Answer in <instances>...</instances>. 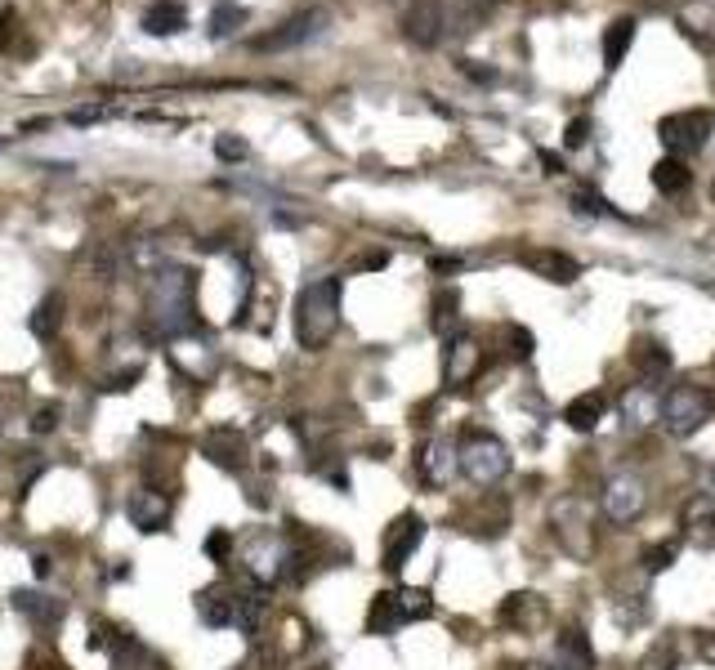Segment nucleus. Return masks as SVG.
<instances>
[{
	"mask_svg": "<svg viewBox=\"0 0 715 670\" xmlns=\"http://www.w3.org/2000/svg\"><path fill=\"white\" fill-rule=\"evenodd\" d=\"M291 327H295V344H300L304 353H318L336 340V331H340V277H318V282H309L300 295H295Z\"/></svg>",
	"mask_w": 715,
	"mask_h": 670,
	"instance_id": "1",
	"label": "nucleus"
},
{
	"mask_svg": "<svg viewBox=\"0 0 715 670\" xmlns=\"http://www.w3.org/2000/svg\"><path fill=\"white\" fill-rule=\"evenodd\" d=\"M188 291H193V277L179 273V268H166V273L152 277V331L161 340H175L193 327V304H188Z\"/></svg>",
	"mask_w": 715,
	"mask_h": 670,
	"instance_id": "2",
	"label": "nucleus"
},
{
	"mask_svg": "<svg viewBox=\"0 0 715 670\" xmlns=\"http://www.w3.org/2000/svg\"><path fill=\"white\" fill-rule=\"evenodd\" d=\"M456 465H461V474L470 478L474 487H497L501 478L514 469L510 447H505L497 434H483V429H470V434L461 438V447H456Z\"/></svg>",
	"mask_w": 715,
	"mask_h": 670,
	"instance_id": "3",
	"label": "nucleus"
},
{
	"mask_svg": "<svg viewBox=\"0 0 715 670\" xmlns=\"http://www.w3.org/2000/svg\"><path fill=\"white\" fill-rule=\"evenodd\" d=\"M429 612H434L429 590H380L367 608V635L389 639V635H398L407 621H421Z\"/></svg>",
	"mask_w": 715,
	"mask_h": 670,
	"instance_id": "4",
	"label": "nucleus"
},
{
	"mask_svg": "<svg viewBox=\"0 0 715 670\" xmlns=\"http://www.w3.org/2000/svg\"><path fill=\"white\" fill-rule=\"evenodd\" d=\"M711 411H715V398L698 385H675L671 394H662V425H666V434H675V438L698 434L711 420Z\"/></svg>",
	"mask_w": 715,
	"mask_h": 670,
	"instance_id": "5",
	"label": "nucleus"
},
{
	"mask_svg": "<svg viewBox=\"0 0 715 670\" xmlns=\"http://www.w3.org/2000/svg\"><path fill=\"white\" fill-rule=\"evenodd\" d=\"M657 139H662L666 157H693V152L707 148L711 139V112L702 108H689V112H671V117H662V126H657Z\"/></svg>",
	"mask_w": 715,
	"mask_h": 670,
	"instance_id": "6",
	"label": "nucleus"
},
{
	"mask_svg": "<svg viewBox=\"0 0 715 670\" xmlns=\"http://www.w3.org/2000/svg\"><path fill=\"white\" fill-rule=\"evenodd\" d=\"M425 541V519L421 514H398L394 523H389V532H385V541H380V568L385 572H403L407 568V559L416 554V545Z\"/></svg>",
	"mask_w": 715,
	"mask_h": 670,
	"instance_id": "7",
	"label": "nucleus"
},
{
	"mask_svg": "<svg viewBox=\"0 0 715 670\" xmlns=\"http://www.w3.org/2000/svg\"><path fill=\"white\" fill-rule=\"evenodd\" d=\"M327 23H331V14H327V9H304V14L286 18V23L278 27V32L260 36V41H255V50L278 54V50H295V45H309V41H318V36H322V27H327Z\"/></svg>",
	"mask_w": 715,
	"mask_h": 670,
	"instance_id": "8",
	"label": "nucleus"
},
{
	"mask_svg": "<svg viewBox=\"0 0 715 670\" xmlns=\"http://www.w3.org/2000/svg\"><path fill=\"white\" fill-rule=\"evenodd\" d=\"M599 505H604V514L613 523H635L644 514V505H648V492H644V483L635 474H613L604 483V496H599Z\"/></svg>",
	"mask_w": 715,
	"mask_h": 670,
	"instance_id": "9",
	"label": "nucleus"
},
{
	"mask_svg": "<svg viewBox=\"0 0 715 670\" xmlns=\"http://www.w3.org/2000/svg\"><path fill=\"white\" fill-rule=\"evenodd\" d=\"M246 563H251V577L260 586H273L286 572V563H291V545L273 532H255L251 545H246Z\"/></svg>",
	"mask_w": 715,
	"mask_h": 670,
	"instance_id": "10",
	"label": "nucleus"
},
{
	"mask_svg": "<svg viewBox=\"0 0 715 670\" xmlns=\"http://www.w3.org/2000/svg\"><path fill=\"white\" fill-rule=\"evenodd\" d=\"M202 456L211 465L228 469V474H237V469H246V461H251V443H246L242 429L215 425V429H206V438H202Z\"/></svg>",
	"mask_w": 715,
	"mask_h": 670,
	"instance_id": "11",
	"label": "nucleus"
},
{
	"mask_svg": "<svg viewBox=\"0 0 715 670\" xmlns=\"http://www.w3.org/2000/svg\"><path fill=\"white\" fill-rule=\"evenodd\" d=\"M126 519L135 523L139 532H166L170 523V496L166 492H152V487H135L126 496Z\"/></svg>",
	"mask_w": 715,
	"mask_h": 670,
	"instance_id": "12",
	"label": "nucleus"
},
{
	"mask_svg": "<svg viewBox=\"0 0 715 670\" xmlns=\"http://www.w3.org/2000/svg\"><path fill=\"white\" fill-rule=\"evenodd\" d=\"M483 353L479 344L470 340V335H447V353H443V380L447 389H465L474 380V371H479Z\"/></svg>",
	"mask_w": 715,
	"mask_h": 670,
	"instance_id": "13",
	"label": "nucleus"
},
{
	"mask_svg": "<svg viewBox=\"0 0 715 670\" xmlns=\"http://www.w3.org/2000/svg\"><path fill=\"white\" fill-rule=\"evenodd\" d=\"M555 532L559 541H564L568 554H577V559H586L590 554V528H586V505L577 501V496H568V501L555 505Z\"/></svg>",
	"mask_w": 715,
	"mask_h": 670,
	"instance_id": "14",
	"label": "nucleus"
},
{
	"mask_svg": "<svg viewBox=\"0 0 715 670\" xmlns=\"http://www.w3.org/2000/svg\"><path fill=\"white\" fill-rule=\"evenodd\" d=\"M622 420L626 429H648V425H662V389L653 380L644 385H631L622 398Z\"/></svg>",
	"mask_w": 715,
	"mask_h": 670,
	"instance_id": "15",
	"label": "nucleus"
},
{
	"mask_svg": "<svg viewBox=\"0 0 715 670\" xmlns=\"http://www.w3.org/2000/svg\"><path fill=\"white\" fill-rule=\"evenodd\" d=\"M523 268H532L537 277H546V282H559V286H572L581 277V264L572 260L564 251H550V246H537V251H523L519 255Z\"/></svg>",
	"mask_w": 715,
	"mask_h": 670,
	"instance_id": "16",
	"label": "nucleus"
},
{
	"mask_svg": "<svg viewBox=\"0 0 715 670\" xmlns=\"http://www.w3.org/2000/svg\"><path fill=\"white\" fill-rule=\"evenodd\" d=\"M550 670H595V648H590V635H586L581 626L559 630L555 657H550Z\"/></svg>",
	"mask_w": 715,
	"mask_h": 670,
	"instance_id": "17",
	"label": "nucleus"
},
{
	"mask_svg": "<svg viewBox=\"0 0 715 670\" xmlns=\"http://www.w3.org/2000/svg\"><path fill=\"white\" fill-rule=\"evenodd\" d=\"M416 469H421V478L429 487H447L452 483V469H456V447L452 438H429L421 447V456H416Z\"/></svg>",
	"mask_w": 715,
	"mask_h": 670,
	"instance_id": "18",
	"label": "nucleus"
},
{
	"mask_svg": "<svg viewBox=\"0 0 715 670\" xmlns=\"http://www.w3.org/2000/svg\"><path fill=\"white\" fill-rule=\"evenodd\" d=\"M680 523H684V532L693 536V541H715V492H693L689 501H684V510H680Z\"/></svg>",
	"mask_w": 715,
	"mask_h": 670,
	"instance_id": "19",
	"label": "nucleus"
},
{
	"mask_svg": "<svg viewBox=\"0 0 715 670\" xmlns=\"http://www.w3.org/2000/svg\"><path fill=\"white\" fill-rule=\"evenodd\" d=\"M197 617H202L211 630L233 626V617H237V590L233 586H206L202 595H197Z\"/></svg>",
	"mask_w": 715,
	"mask_h": 670,
	"instance_id": "20",
	"label": "nucleus"
},
{
	"mask_svg": "<svg viewBox=\"0 0 715 670\" xmlns=\"http://www.w3.org/2000/svg\"><path fill=\"white\" fill-rule=\"evenodd\" d=\"M541 621H546V599L541 595H510L501 603V626L519 630V635H532Z\"/></svg>",
	"mask_w": 715,
	"mask_h": 670,
	"instance_id": "21",
	"label": "nucleus"
},
{
	"mask_svg": "<svg viewBox=\"0 0 715 670\" xmlns=\"http://www.w3.org/2000/svg\"><path fill=\"white\" fill-rule=\"evenodd\" d=\"M9 603H14V608L23 612L32 626L54 630V626L63 621V603L54 599V595H41V590H14V595H9Z\"/></svg>",
	"mask_w": 715,
	"mask_h": 670,
	"instance_id": "22",
	"label": "nucleus"
},
{
	"mask_svg": "<svg viewBox=\"0 0 715 670\" xmlns=\"http://www.w3.org/2000/svg\"><path fill=\"white\" fill-rule=\"evenodd\" d=\"M443 5L438 0H416L412 9H407V36H412L416 45H434L438 36H443Z\"/></svg>",
	"mask_w": 715,
	"mask_h": 670,
	"instance_id": "23",
	"label": "nucleus"
},
{
	"mask_svg": "<svg viewBox=\"0 0 715 670\" xmlns=\"http://www.w3.org/2000/svg\"><path fill=\"white\" fill-rule=\"evenodd\" d=\"M604 407H608V398L599 394V389H586V394H577L564 407V425L577 429V434H590V429L604 420Z\"/></svg>",
	"mask_w": 715,
	"mask_h": 670,
	"instance_id": "24",
	"label": "nucleus"
},
{
	"mask_svg": "<svg viewBox=\"0 0 715 670\" xmlns=\"http://www.w3.org/2000/svg\"><path fill=\"white\" fill-rule=\"evenodd\" d=\"M179 27H188V9L179 0H152L143 9V32L148 36H175Z\"/></svg>",
	"mask_w": 715,
	"mask_h": 670,
	"instance_id": "25",
	"label": "nucleus"
},
{
	"mask_svg": "<svg viewBox=\"0 0 715 670\" xmlns=\"http://www.w3.org/2000/svg\"><path fill=\"white\" fill-rule=\"evenodd\" d=\"M264 608H269V599H264V586H260V581L242 586V590H237V617H233V626L242 630V635H251V630L260 626Z\"/></svg>",
	"mask_w": 715,
	"mask_h": 670,
	"instance_id": "26",
	"label": "nucleus"
},
{
	"mask_svg": "<svg viewBox=\"0 0 715 670\" xmlns=\"http://www.w3.org/2000/svg\"><path fill=\"white\" fill-rule=\"evenodd\" d=\"M689 184H693V175H689V166H684L680 157H662L653 166V188L657 193L680 197V193H689Z\"/></svg>",
	"mask_w": 715,
	"mask_h": 670,
	"instance_id": "27",
	"label": "nucleus"
},
{
	"mask_svg": "<svg viewBox=\"0 0 715 670\" xmlns=\"http://www.w3.org/2000/svg\"><path fill=\"white\" fill-rule=\"evenodd\" d=\"M631 41H635V18H613V23H608V32H604V67H608V72H613V67H622Z\"/></svg>",
	"mask_w": 715,
	"mask_h": 670,
	"instance_id": "28",
	"label": "nucleus"
},
{
	"mask_svg": "<svg viewBox=\"0 0 715 670\" xmlns=\"http://www.w3.org/2000/svg\"><path fill=\"white\" fill-rule=\"evenodd\" d=\"M59 322H63V295L50 291L41 304H36V313H32V335L54 340V335H59Z\"/></svg>",
	"mask_w": 715,
	"mask_h": 670,
	"instance_id": "29",
	"label": "nucleus"
},
{
	"mask_svg": "<svg viewBox=\"0 0 715 670\" xmlns=\"http://www.w3.org/2000/svg\"><path fill=\"white\" fill-rule=\"evenodd\" d=\"M631 362L644 371L648 380H657V376H666L671 371V349H662V344H653V340H644L640 349L631 353Z\"/></svg>",
	"mask_w": 715,
	"mask_h": 670,
	"instance_id": "30",
	"label": "nucleus"
},
{
	"mask_svg": "<svg viewBox=\"0 0 715 670\" xmlns=\"http://www.w3.org/2000/svg\"><path fill=\"white\" fill-rule=\"evenodd\" d=\"M675 559H680V545H675V541H653V545H644L640 568L648 572V577H662Z\"/></svg>",
	"mask_w": 715,
	"mask_h": 670,
	"instance_id": "31",
	"label": "nucleus"
},
{
	"mask_svg": "<svg viewBox=\"0 0 715 670\" xmlns=\"http://www.w3.org/2000/svg\"><path fill=\"white\" fill-rule=\"evenodd\" d=\"M246 5H233V0H228V5H215V14H211V36L215 41H224V36H233L237 27L246 23Z\"/></svg>",
	"mask_w": 715,
	"mask_h": 670,
	"instance_id": "32",
	"label": "nucleus"
},
{
	"mask_svg": "<svg viewBox=\"0 0 715 670\" xmlns=\"http://www.w3.org/2000/svg\"><path fill=\"white\" fill-rule=\"evenodd\" d=\"M121 117L117 103H99V108H72L68 112V126H99V121H112Z\"/></svg>",
	"mask_w": 715,
	"mask_h": 670,
	"instance_id": "33",
	"label": "nucleus"
},
{
	"mask_svg": "<svg viewBox=\"0 0 715 670\" xmlns=\"http://www.w3.org/2000/svg\"><path fill=\"white\" fill-rule=\"evenodd\" d=\"M452 327H456V291H443L434 300V331L452 335Z\"/></svg>",
	"mask_w": 715,
	"mask_h": 670,
	"instance_id": "34",
	"label": "nucleus"
},
{
	"mask_svg": "<svg viewBox=\"0 0 715 670\" xmlns=\"http://www.w3.org/2000/svg\"><path fill=\"white\" fill-rule=\"evenodd\" d=\"M572 210L577 215H617L613 206H608L599 193H590V188H581V193H572Z\"/></svg>",
	"mask_w": 715,
	"mask_h": 670,
	"instance_id": "35",
	"label": "nucleus"
},
{
	"mask_svg": "<svg viewBox=\"0 0 715 670\" xmlns=\"http://www.w3.org/2000/svg\"><path fill=\"white\" fill-rule=\"evenodd\" d=\"M215 157L219 161H246V157H251V148H246V139H237V134H219V139H215Z\"/></svg>",
	"mask_w": 715,
	"mask_h": 670,
	"instance_id": "36",
	"label": "nucleus"
},
{
	"mask_svg": "<svg viewBox=\"0 0 715 670\" xmlns=\"http://www.w3.org/2000/svg\"><path fill=\"white\" fill-rule=\"evenodd\" d=\"M228 554H233V532L215 528L211 536H206V559H215V563H228Z\"/></svg>",
	"mask_w": 715,
	"mask_h": 670,
	"instance_id": "37",
	"label": "nucleus"
},
{
	"mask_svg": "<svg viewBox=\"0 0 715 670\" xmlns=\"http://www.w3.org/2000/svg\"><path fill=\"white\" fill-rule=\"evenodd\" d=\"M59 402H45V407H36V416H32V434H54L59 429Z\"/></svg>",
	"mask_w": 715,
	"mask_h": 670,
	"instance_id": "38",
	"label": "nucleus"
},
{
	"mask_svg": "<svg viewBox=\"0 0 715 670\" xmlns=\"http://www.w3.org/2000/svg\"><path fill=\"white\" fill-rule=\"evenodd\" d=\"M586 139H590V121H586V117L568 121V130H564V148H581Z\"/></svg>",
	"mask_w": 715,
	"mask_h": 670,
	"instance_id": "39",
	"label": "nucleus"
},
{
	"mask_svg": "<svg viewBox=\"0 0 715 670\" xmlns=\"http://www.w3.org/2000/svg\"><path fill=\"white\" fill-rule=\"evenodd\" d=\"M671 666H675V653H671L666 644H657L653 653L644 657V670H671Z\"/></svg>",
	"mask_w": 715,
	"mask_h": 670,
	"instance_id": "40",
	"label": "nucleus"
},
{
	"mask_svg": "<svg viewBox=\"0 0 715 670\" xmlns=\"http://www.w3.org/2000/svg\"><path fill=\"white\" fill-rule=\"evenodd\" d=\"M510 340H514V358H523V362H528L532 358V331H523V327H510Z\"/></svg>",
	"mask_w": 715,
	"mask_h": 670,
	"instance_id": "41",
	"label": "nucleus"
},
{
	"mask_svg": "<svg viewBox=\"0 0 715 670\" xmlns=\"http://www.w3.org/2000/svg\"><path fill=\"white\" fill-rule=\"evenodd\" d=\"M541 166H546V175H564V161L555 152H541Z\"/></svg>",
	"mask_w": 715,
	"mask_h": 670,
	"instance_id": "42",
	"label": "nucleus"
},
{
	"mask_svg": "<svg viewBox=\"0 0 715 670\" xmlns=\"http://www.w3.org/2000/svg\"><path fill=\"white\" fill-rule=\"evenodd\" d=\"M32 568H36V577H41V581H45V577H50V572H54V563H50V559H45V554H36V559H32Z\"/></svg>",
	"mask_w": 715,
	"mask_h": 670,
	"instance_id": "43",
	"label": "nucleus"
},
{
	"mask_svg": "<svg viewBox=\"0 0 715 670\" xmlns=\"http://www.w3.org/2000/svg\"><path fill=\"white\" fill-rule=\"evenodd\" d=\"M702 657H707V662H715V639H707V644H702Z\"/></svg>",
	"mask_w": 715,
	"mask_h": 670,
	"instance_id": "44",
	"label": "nucleus"
},
{
	"mask_svg": "<svg viewBox=\"0 0 715 670\" xmlns=\"http://www.w3.org/2000/svg\"><path fill=\"white\" fill-rule=\"evenodd\" d=\"M9 23H14V14H0V36L9 32Z\"/></svg>",
	"mask_w": 715,
	"mask_h": 670,
	"instance_id": "45",
	"label": "nucleus"
},
{
	"mask_svg": "<svg viewBox=\"0 0 715 670\" xmlns=\"http://www.w3.org/2000/svg\"><path fill=\"white\" fill-rule=\"evenodd\" d=\"M711 492H715V469H711Z\"/></svg>",
	"mask_w": 715,
	"mask_h": 670,
	"instance_id": "46",
	"label": "nucleus"
},
{
	"mask_svg": "<svg viewBox=\"0 0 715 670\" xmlns=\"http://www.w3.org/2000/svg\"><path fill=\"white\" fill-rule=\"evenodd\" d=\"M313 670H331V666H313Z\"/></svg>",
	"mask_w": 715,
	"mask_h": 670,
	"instance_id": "47",
	"label": "nucleus"
}]
</instances>
